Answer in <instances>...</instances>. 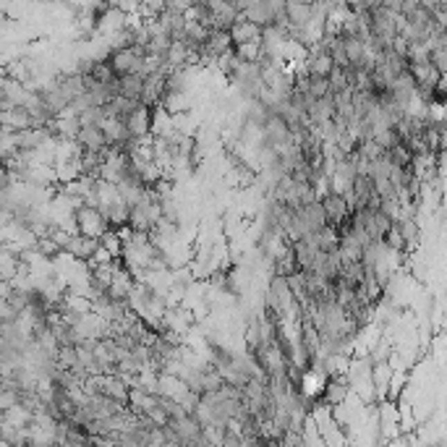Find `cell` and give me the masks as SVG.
I'll use <instances>...</instances> for the list:
<instances>
[{
  "label": "cell",
  "instance_id": "4",
  "mask_svg": "<svg viewBox=\"0 0 447 447\" xmlns=\"http://www.w3.org/2000/svg\"><path fill=\"white\" fill-rule=\"evenodd\" d=\"M123 123H126V129H129L131 139H141V136H149V131H152V110L149 107L139 105L131 110L129 116L123 118Z\"/></svg>",
  "mask_w": 447,
  "mask_h": 447
},
{
  "label": "cell",
  "instance_id": "10",
  "mask_svg": "<svg viewBox=\"0 0 447 447\" xmlns=\"http://www.w3.org/2000/svg\"><path fill=\"white\" fill-rule=\"evenodd\" d=\"M141 76L136 73H120L116 76V94H123V97H131V100H139L141 94Z\"/></svg>",
  "mask_w": 447,
  "mask_h": 447
},
{
  "label": "cell",
  "instance_id": "13",
  "mask_svg": "<svg viewBox=\"0 0 447 447\" xmlns=\"http://www.w3.org/2000/svg\"><path fill=\"white\" fill-rule=\"evenodd\" d=\"M327 84H329V92H340L345 86H351V82H348V66H345V69L335 66V69L327 73Z\"/></svg>",
  "mask_w": 447,
  "mask_h": 447
},
{
  "label": "cell",
  "instance_id": "15",
  "mask_svg": "<svg viewBox=\"0 0 447 447\" xmlns=\"http://www.w3.org/2000/svg\"><path fill=\"white\" fill-rule=\"evenodd\" d=\"M429 63L445 76L447 73V47H429Z\"/></svg>",
  "mask_w": 447,
  "mask_h": 447
},
{
  "label": "cell",
  "instance_id": "2",
  "mask_svg": "<svg viewBox=\"0 0 447 447\" xmlns=\"http://www.w3.org/2000/svg\"><path fill=\"white\" fill-rule=\"evenodd\" d=\"M322 387L325 390H319V398H317L322 405H340V403H345V400L351 398V385H348L345 372L343 374H329Z\"/></svg>",
  "mask_w": 447,
  "mask_h": 447
},
{
  "label": "cell",
  "instance_id": "14",
  "mask_svg": "<svg viewBox=\"0 0 447 447\" xmlns=\"http://www.w3.org/2000/svg\"><path fill=\"white\" fill-rule=\"evenodd\" d=\"M100 246H105L113 257H120L123 254V241H120V235H118V230H105V233L100 235Z\"/></svg>",
  "mask_w": 447,
  "mask_h": 447
},
{
  "label": "cell",
  "instance_id": "9",
  "mask_svg": "<svg viewBox=\"0 0 447 447\" xmlns=\"http://www.w3.org/2000/svg\"><path fill=\"white\" fill-rule=\"evenodd\" d=\"M76 144L82 149H105V134L100 126H82L76 134Z\"/></svg>",
  "mask_w": 447,
  "mask_h": 447
},
{
  "label": "cell",
  "instance_id": "8",
  "mask_svg": "<svg viewBox=\"0 0 447 447\" xmlns=\"http://www.w3.org/2000/svg\"><path fill=\"white\" fill-rule=\"evenodd\" d=\"M241 16L248 19L251 24H257V26H267V24H272V19H275V11H272V6L267 0H254Z\"/></svg>",
  "mask_w": 447,
  "mask_h": 447
},
{
  "label": "cell",
  "instance_id": "16",
  "mask_svg": "<svg viewBox=\"0 0 447 447\" xmlns=\"http://www.w3.org/2000/svg\"><path fill=\"white\" fill-rule=\"evenodd\" d=\"M197 0H165V11H176V13H186Z\"/></svg>",
  "mask_w": 447,
  "mask_h": 447
},
{
  "label": "cell",
  "instance_id": "12",
  "mask_svg": "<svg viewBox=\"0 0 447 447\" xmlns=\"http://www.w3.org/2000/svg\"><path fill=\"white\" fill-rule=\"evenodd\" d=\"M233 53L246 63H259L262 60V45L259 42H244V45H233Z\"/></svg>",
  "mask_w": 447,
  "mask_h": 447
},
{
  "label": "cell",
  "instance_id": "11",
  "mask_svg": "<svg viewBox=\"0 0 447 447\" xmlns=\"http://www.w3.org/2000/svg\"><path fill=\"white\" fill-rule=\"evenodd\" d=\"M285 19H288V24L306 26L311 21V6L309 3H285Z\"/></svg>",
  "mask_w": 447,
  "mask_h": 447
},
{
  "label": "cell",
  "instance_id": "1",
  "mask_svg": "<svg viewBox=\"0 0 447 447\" xmlns=\"http://www.w3.org/2000/svg\"><path fill=\"white\" fill-rule=\"evenodd\" d=\"M73 220H76V230L86 235H100L107 230V220L105 215L100 212V207H89V204H79L73 210Z\"/></svg>",
  "mask_w": 447,
  "mask_h": 447
},
{
  "label": "cell",
  "instance_id": "7",
  "mask_svg": "<svg viewBox=\"0 0 447 447\" xmlns=\"http://www.w3.org/2000/svg\"><path fill=\"white\" fill-rule=\"evenodd\" d=\"M157 107H163L167 116H186L191 110V97L188 92H165Z\"/></svg>",
  "mask_w": 447,
  "mask_h": 447
},
{
  "label": "cell",
  "instance_id": "5",
  "mask_svg": "<svg viewBox=\"0 0 447 447\" xmlns=\"http://www.w3.org/2000/svg\"><path fill=\"white\" fill-rule=\"evenodd\" d=\"M100 246V238L97 235H86V233H71L69 244H66V257L76 259V262H86L92 257V251Z\"/></svg>",
  "mask_w": 447,
  "mask_h": 447
},
{
  "label": "cell",
  "instance_id": "3",
  "mask_svg": "<svg viewBox=\"0 0 447 447\" xmlns=\"http://www.w3.org/2000/svg\"><path fill=\"white\" fill-rule=\"evenodd\" d=\"M319 204H322V210H325L327 225H332V228H340V225L351 217V207H348V201H345L343 194L327 191V194L319 197Z\"/></svg>",
  "mask_w": 447,
  "mask_h": 447
},
{
  "label": "cell",
  "instance_id": "6",
  "mask_svg": "<svg viewBox=\"0 0 447 447\" xmlns=\"http://www.w3.org/2000/svg\"><path fill=\"white\" fill-rule=\"evenodd\" d=\"M259 32H262V26L257 24H251L248 19H238V21L228 29V35L233 39V45H244V42H259Z\"/></svg>",
  "mask_w": 447,
  "mask_h": 447
},
{
  "label": "cell",
  "instance_id": "17",
  "mask_svg": "<svg viewBox=\"0 0 447 447\" xmlns=\"http://www.w3.org/2000/svg\"><path fill=\"white\" fill-rule=\"evenodd\" d=\"M345 3V8H351V11H358L361 6H364V0H343Z\"/></svg>",
  "mask_w": 447,
  "mask_h": 447
}]
</instances>
